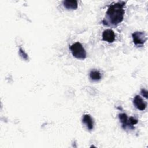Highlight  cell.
I'll return each instance as SVG.
<instances>
[{"label":"cell","instance_id":"cell-1","mask_svg":"<svg viewBox=\"0 0 148 148\" xmlns=\"http://www.w3.org/2000/svg\"><path fill=\"white\" fill-rule=\"evenodd\" d=\"M124 4L123 2H119L110 5L106 13V22L113 25L120 23L124 18Z\"/></svg>","mask_w":148,"mask_h":148},{"label":"cell","instance_id":"cell-2","mask_svg":"<svg viewBox=\"0 0 148 148\" xmlns=\"http://www.w3.org/2000/svg\"><path fill=\"white\" fill-rule=\"evenodd\" d=\"M72 55L78 59H84L86 57V51L82 45L79 42H76L69 47Z\"/></svg>","mask_w":148,"mask_h":148},{"label":"cell","instance_id":"cell-3","mask_svg":"<svg viewBox=\"0 0 148 148\" xmlns=\"http://www.w3.org/2000/svg\"><path fill=\"white\" fill-rule=\"evenodd\" d=\"M133 42L136 45H142L147 40L146 35L144 32L136 31L132 34Z\"/></svg>","mask_w":148,"mask_h":148},{"label":"cell","instance_id":"cell-4","mask_svg":"<svg viewBox=\"0 0 148 148\" xmlns=\"http://www.w3.org/2000/svg\"><path fill=\"white\" fill-rule=\"evenodd\" d=\"M133 103L135 106L140 110H143L146 109L147 106V103L142 98V97L139 95H135L134 100Z\"/></svg>","mask_w":148,"mask_h":148},{"label":"cell","instance_id":"cell-5","mask_svg":"<svg viewBox=\"0 0 148 148\" xmlns=\"http://www.w3.org/2000/svg\"><path fill=\"white\" fill-rule=\"evenodd\" d=\"M102 39L108 43H112L115 40V34L110 29L105 30L102 33Z\"/></svg>","mask_w":148,"mask_h":148},{"label":"cell","instance_id":"cell-6","mask_svg":"<svg viewBox=\"0 0 148 148\" xmlns=\"http://www.w3.org/2000/svg\"><path fill=\"white\" fill-rule=\"evenodd\" d=\"M83 123L86 126L87 128L91 131L94 128V121L93 119L90 114H84L82 119Z\"/></svg>","mask_w":148,"mask_h":148},{"label":"cell","instance_id":"cell-7","mask_svg":"<svg viewBox=\"0 0 148 148\" xmlns=\"http://www.w3.org/2000/svg\"><path fill=\"white\" fill-rule=\"evenodd\" d=\"M64 6L67 9H76L77 8L78 3L77 1L76 0H65L63 1Z\"/></svg>","mask_w":148,"mask_h":148},{"label":"cell","instance_id":"cell-8","mask_svg":"<svg viewBox=\"0 0 148 148\" xmlns=\"http://www.w3.org/2000/svg\"><path fill=\"white\" fill-rule=\"evenodd\" d=\"M119 118L122 124V127L125 129L127 126H129V122L127 116L125 113H121L119 114Z\"/></svg>","mask_w":148,"mask_h":148},{"label":"cell","instance_id":"cell-9","mask_svg":"<svg viewBox=\"0 0 148 148\" xmlns=\"http://www.w3.org/2000/svg\"><path fill=\"white\" fill-rule=\"evenodd\" d=\"M90 77L94 81H98L101 79V75L98 71L93 70L90 72Z\"/></svg>","mask_w":148,"mask_h":148},{"label":"cell","instance_id":"cell-10","mask_svg":"<svg viewBox=\"0 0 148 148\" xmlns=\"http://www.w3.org/2000/svg\"><path fill=\"white\" fill-rule=\"evenodd\" d=\"M128 122H129V127L130 126L132 128H134V127H132L134 125L138 123V120L135 119L134 117H131L129 119H128Z\"/></svg>","mask_w":148,"mask_h":148},{"label":"cell","instance_id":"cell-11","mask_svg":"<svg viewBox=\"0 0 148 148\" xmlns=\"http://www.w3.org/2000/svg\"><path fill=\"white\" fill-rule=\"evenodd\" d=\"M141 94H142V95L145 97L146 98H147V91L145 90V89H142L141 90Z\"/></svg>","mask_w":148,"mask_h":148}]
</instances>
